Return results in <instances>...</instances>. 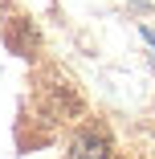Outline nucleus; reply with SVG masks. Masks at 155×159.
I'll return each instance as SVG.
<instances>
[{
	"instance_id": "1",
	"label": "nucleus",
	"mask_w": 155,
	"mask_h": 159,
	"mask_svg": "<svg viewBox=\"0 0 155 159\" xmlns=\"http://www.w3.org/2000/svg\"><path fill=\"white\" fill-rule=\"evenodd\" d=\"M74 159H106V139L102 135H82L74 143Z\"/></svg>"
},
{
	"instance_id": "2",
	"label": "nucleus",
	"mask_w": 155,
	"mask_h": 159,
	"mask_svg": "<svg viewBox=\"0 0 155 159\" xmlns=\"http://www.w3.org/2000/svg\"><path fill=\"white\" fill-rule=\"evenodd\" d=\"M143 37H147V41H151V45H155V29H143Z\"/></svg>"
}]
</instances>
